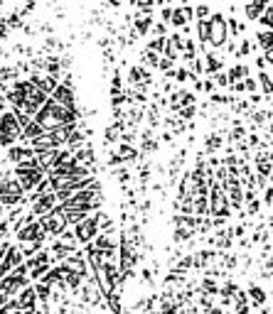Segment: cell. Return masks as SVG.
I'll list each match as a JSON object with an SVG mask.
<instances>
[{"mask_svg": "<svg viewBox=\"0 0 273 314\" xmlns=\"http://www.w3.org/2000/svg\"><path fill=\"white\" fill-rule=\"evenodd\" d=\"M40 224H42V229H44L47 236H54V238H60L62 233L69 229V221H66V216L62 214L60 204H57V209H54L52 214L42 216V219H40Z\"/></svg>", "mask_w": 273, "mask_h": 314, "instance_id": "7", "label": "cell"}, {"mask_svg": "<svg viewBox=\"0 0 273 314\" xmlns=\"http://www.w3.org/2000/svg\"><path fill=\"white\" fill-rule=\"evenodd\" d=\"M34 157V150L28 147V145H12V147H8V152H5V160L15 167V165H20V162H25V160H32Z\"/></svg>", "mask_w": 273, "mask_h": 314, "instance_id": "10", "label": "cell"}, {"mask_svg": "<svg viewBox=\"0 0 273 314\" xmlns=\"http://www.w3.org/2000/svg\"><path fill=\"white\" fill-rule=\"evenodd\" d=\"M271 310H273V305H271Z\"/></svg>", "mask_w": 273, "mask_h": 314, "instance_id": "45", "label": "cell"}, {"mask_svg": "<svg viewBox=\"0 0 273 314\" xmlns=\"http://www.w3.org/2000/svg\"><path fill=\"white\" fill-rule=\"evenodd\" d=\"M244 86H246L248 93H256V81L254 79H244Z\"/></svg>", "mask_w": 273, "mask_h": 314, "instance_id": "33", "label": "cell"}, {"mask_svg": "<svg viewBox=\"0 0 273 314\" xmlns=\"http://www.w3.org/2000/svg\"><path fill=\"white\" fill-rule=\"evenodd\" d=\"M214 84L216 86H232V79H229V74L216 71V74H214Z\"/></svg>", "mask_w": 273, "mask_h": 314, "instance_id": "24", "label": "cell"}, {"mask_svg": "<svg viewBox=\"0 0 273 314\" xmlns=\"http://www.w3.org/2000/svg\"><path fill=\"white\" fill-rule=\"evenodd\" d=\"M158 2H165V0H158Z\"/></svg>", "mask_w": 273, "mask_h": 314, "instance_id": "44", "label": "cell"}, {"mask_svg": "<svg viewBox=\"0 0 273 314\" xmlns=\"http://www.w3.org/2000/svg\"><path fill=\"white\" fill-rule=\"evenodd\" d=\"M52 98L60 103V106H76V101H74V91H72V86H64L60 84L54 88V93H52Z\"/></svg>", "mask_w": 273, "mask_h": 314, "instance_id": "14", "label": "cell"}, {"mask_svg": "<svg viewBox=\"0 0 273 314\" xmlns=\"http://www.w3.org/2000/svg\"><path fill=\"white\" fill-rule=\"evenodd\" d=\"M0 219H5V206L0 204Z\"/></svg>", "mask_w": 273, "mask_h": 314, "instance_id": "41", "label": "cell"}, {"mask_svg": "<svg viewBox=\"0 0 273 314\" xmlns=\"http://www.w3.org/2000/svg\"><path fill=\"white\" fill-rule=\"evenodd\" d=\"M212 103L224 106V103H232V98H229V96H224V93H212Z\"/></svg>", "mask_w": 273, "mask_h": 314, "instance_id": "29", "label": "cell"}, {"mask_svg": "<svg viewBox=\"0 0 273 314\" xmlns=\"http://www.w3.org/2000/svg\"><path fill=\"white\" fill-rule=\"evenodd\" d=\"M18 74H20V69H18V66H2V69H0V84L18 79Z\"/></svg>", "mask_w": 273, "mask_h": 314, "instance_id": "18", "label": "cell"}, {"mask_svg": "<svg viewBox=\"0 0 273 314\" xmlns=\"http://www.w3.org/2000/svg\"><path fill=\"white\" fill-rule=\"evenodd\" d=\"M248 52H251V42H244V44H242V49H239L236 54H239V57H246Z\"/></svg>", "mask_w": 273, "mask_h": 314, "instance_id": "36", "label": "cell"}, {"mask_svg": "<svg viewBox=\"0 0 273 314\" xmlns=\"http://www.w3.org/2000/svg\"><path fill=\"white\" fill-rule=\"evenodd\" d=\"M74 233H76V238H79V243H82V246L94 243V241H96V236L101 233V216H98V211H96V214H91V216H86L82 224H76V226H74Z\"/></svg>", "mask_w": 273, "mask_h": 314, "instance_id": "4", "label": "cell"}, {"mask_svg": "<svg viewBox=\"0 0 273 314\" xmlns=\"http://www.w3.org/2000/svg\"><path fill=\"white\" fill-rule=\"evenodd\" d=\"M229 79H232V84H234V81H244V79H248V66H244V64L232 66V69H229Z\"/></svg>", "mask_w": 273, "mask_h": 314, "instance_id": "17", "label": "cell"}, {"mask_svg": "<svg viewBox=\"0 0 273 314\" xmlns=\"http://www.w3.org/2000/svg\"><path fill=\"white\" fill-rule=\"evenodd\" d=\"M204 69L210 71V74H216V71H222V59L214 57L212 52L207 54V64H204Z\"/></svg>", "mask_w": 273, "mask_h": 314, "instance_id": "21", "label": "cell"}, {"mask_svg": "<svg viewBox=\"0 0 273 314\" xmlns=\"http://www.w3.org/2000/svg\"><path fill=\"white\" fill-rule=\"evenodd\" d=\"M261 22H264L266 27H273V7H266V12L261 15Z\"/></svg>", "mask_w": 273, "mask_h": 314, "instance_id": "27", "label": "cell"}, {"mask_svg": "<svg viewBox=\"0 0 273 314\" xmlns=\"http://www.w3.org/2000/svg\"><path fill=\"white\" fill-rule=\"evenodd\" d=\"M25 199H28V192H25V187L20 184L18 177H10V179L0 187V204H2L5 209L20 206V204H25Z\"/></svg>", "mask_w": 273, "mask_h": 314, "instance_id": "3", "label": "cell"}, {"mask_svg": "<svg viewBox=\"0 0 273 314\" xmlns=\"http://www.w3.org/2000/svg\"><path fill=\"white\" fill-rule=\"evenodd\" d=\"M261 7H264V5H258V2H251V5L246 7V15H248L251 20H254V17H261Z\"/></svg>", "mask_w": 273, "mask_h": 314, "instance_id": "25", "label": "cell"}, {"mask_svg": "<svg viewBox=\"0 0 273 314\" xmlns=\"http://www.w3.org/2000/svg\"><path fill=\"white\" fill-rule=\"evenodd\" d=\"M246 292H248V302H251L254 310H261V307L266 305V290L261 285H248Z\"/></svg>", "mask_w": 273, "mask_h": 314, "instance_id": "15", "label": "cell"}, {"mask_svg": "<svg viewBox=\"0 0 273 314\" xmlns=\"http://www.w3.org/2000/svg\"><path fill=\"white\" fill-rule=\"evenodd\" d=\"M210 216H219V219L232 216V204L226 199L224 187L216 179H210Z\"/></svg>", "mask_w": 273, "mask_h": 314, "instance_id": "2", "label": "cell"}, {"mask_svg": "<svg viewBox=\"0 0 273 314\" xmlns=\"http://www.w3.org/2000/svg\"><path fill=\"white\" fill-rule=\"evenodd\" d=\"M256 39H258V44H261L266 52L273 47V32H271V29H264V32H258V34H256Z\"/></svg>", "mask_w": 273, "mask_h": 314, "instance_id": "19", "label": "cell"}, {"mask_svg": "<svg viewBox=\"0 0 273 314\" xmlns=\"http://www.w3.org/2000/svg\"><path fill=\"white\" fill-rule=\"evenodd\" d=\"M266 59H268V64H271V66H273V47H271V49H268V52H266Z\"/></svg>", "mask_w": 273, "mask_h": 314, "instance_id": "40", "label": "cell"}, {"mask_svg": "<svg viewBox=\"0 0 273 314\" xmlns=\"http://www.w3.org/2000/svg\"><path fill=\"white\" fill-rule=\"evenodd\" d=\"M2 160H5V157H2V155H0V165H2Z\"/></svg>", "mask_w": 273, "mask_h": 314, "instance_id": "42", "label": "cell"}, {"mask_svg": "<svg viewBox=\"0 0 273 314\" xmlns=\"http://www.w3.org/2000/svg\"><path fill=\"white\" fill-rule=\"evenodd\" d=\"M30 81H32L34 86H37L40 91H44L47 96H52V93H54V88L60 86L54 76H50V74H44V76H42V74H37V71H34V74L30 76Z\"/></svg>", "mask_w": 273, "mask_h": 314, "instance_id": "12", "label": "cell"}, {"mask_svg": "<svg viewBox=\"0 0 273 314\" xmlns=\"http://www.w3.org/2000/svg\"><path fill=\"white\" fill-rule=\"evenodd\" d=\"M219 290H222V285L214 280V278H202V283H200V292L202 295H210V297H214V295H219Z\"/></svg>", "mask_w": 273, "mask_h": 314, "instance_id": "16", "label": "cell"}, {"mask_svg": "<svg viewBox=\"0 0 273 314\" xmlns=\"http://www.w3.org/2000/svg\"><path fill=\"white\" fill-rule=\"evenodd\" d=\"M18 307H20L22 314L32 312V310L37 307V292H34V285H28L20 295H18Z\"/></svg>", "mask_w": 273, "mask_h": 314, "instance_id": "11", "label": "cell"}, {"mask_svg": "<svg viewBox=\"0 0 273 314\" xmlns=\"http://www.w3.org/2000/svg\"><path fill=\"white\" fill-rule=\"evenodd\" d=\"M10 300H12V297H10V295H8V292H5V290L0 287V310H2V307H5V305H8Z\"/></svg>", "mask_w": 273, "mask_h": 314, "instance_id": "32", "label": "cell"}, {"mask_svg": "<svg viewBox=\"0 0 273 314\" xmlns=\"http://www.w3.org/2000/svg\"><path fill=\"white\" fill-rule=\"evenodd\" d=\"M256 312H258V314H273V310H271V307H266V305H264V307H261V310H256Z\"/></svg>", "mask_w": 273, "mask_h": 314, "instance_id": "39", "label": "cell"}, {"mask_svg": "<svg viewBox=\"0 0 273 314\" xmlns=\"http://www.w3.org/2000/svg\"><path fill=\"white\" fill-rule=\"evenodd\" d=\"M258 84H261V88H264V93H266V96H273V79L266 74V71H261V74H258Z\"/></svg>", "mask_w": 273, "mask_h": 314, "instance_id": "20", "label": "cell"}, {"mask_svg": "<svg viewBox=\"0 0 273 314\" xmlns=\"http://www.w3.org/2000/svg\"><path fill=\"white\" fill-rule=\"evenodd\" d=\"M232 314H234V312H232Z\"/></svg>", "mask_w": 273, "mask_h": 314, "instance_id": "46", "label": "cell"}, {"mask_svg": "<svg viewBox=\"0 0 273 314\" xmlns=\"http://www.w3.org/2000/svg\"><path fill=\"white\" fill-rule=\"evenodd\" d=\"M226 32H229V25L224 22V17L214 15L212 20H210V42H212L214 47H222L226 42Z\"/></svg>", "mask_w": 273, "mask_h": 314, "instance_id": "9", "label": "cell"}, {"mask_svg": "<svg viewBox=\"0 0 273 314\" xmlns=\"http://www.w3.org/2000/svg\"><path fill=\"white\" fill-rule=\"evenodd\" d=\"M194 113H197V111H194V106H184L182 111H178V115H180L182 120H190V118H192Z\"/></svg>", "mask_w": 273, "mask_h": 314, "instance_id": "28", "label": "cell"}, {"mask_svg": "<svg viewBox=\"0 0 273 314\" xmlns=\"http://www.w3.org/2000/svg\"><path fill=\"white\" fill-rule=\"evenodd\" d=\"M25 204H30V211L37 216V219H42V216H47V214H52L54 209H57V194L54 192H50V194H42V197H34V194H28V199Z\"/></svg>", "mask_w": 273, "mask_h": 314, "instance_id": "6", "label": "cell"}, {"mask_svg": "<svg viewBox=\"0 0 273 314\" xmlns=\"http://www.w3.org/2000/svg\"><path fill=\"white\" fill-rule=\"evenodd\" d=\"M207 15H210V7H207V5H200V7H197V17H202V20H204Z\"/></svg>", "mask_w": 273, "mask_h": 314, "instance_id": "35", "label": "cell"}, {"mask_svg": "<svg viewBox=\"0 0 273 314\" xmlns=\"http://www.w3.org/2000/svg\"><path fill=\"white\" fill-rule=\"evenodd\" d=\"M197 37L202 42H210V20H200L197 22Z\"/></svg>", "mask_w": 273, "mask_h": 314, "instance_id": "23", "label": "cell"}, {"mask_svg": "<svg viewBox=\"0 0 273 314\" xmlns=\"http://www.w3.org/2000/svg\"><path fill=\"white\" fill-rule=\"evenodd\" d=\"M148 27H150V20H148V17H138V20H136V29H138V34H146Z\"/></svg>", "mask_w": 273, "mask_h": 314, "instance_id": "26", "label": "cell"}, {"mask_svg": "<svg viewBox=\"0 0 273 314\" xmlns=\"http://www.w3.org/2000/svg\"><path fill=\"white\" fill-rule=\"evenodd\" d=\"M244 236H246V226H244V224L234 226V238H236V241H242Z\"/></svg>", "mask_w": 273, "mask_h": 314, "instance_id": "31", "label": "cell"}, {"mask_svg": "<svg viewBox=\"0 0 273 314\" xmlns=\"http://www.w3.org/2000/svg\"><path fill=\"white\" fill-rule=\"evenodd\" d=\"M244 211H246V216H258V211H261V201L258 199H251V201H246L244 204Z\"/></svg>", "mask_w": 273, "mask_h": 314, "instance_id": "22", "label": "cell"}, {"mask_svg": "<svg viewBox=\"0 0 273 314\" xmlns=\"http://www.w3.org/2000/svg\"><path fill=\"white\" fill-rule=\"evenodd\" d=\"M202 91H207V93H214V81H204Z\"/></svg>", "mask_w": 273, "mask_h": 314, "instance_id": "37", "label": "cell"}, {"mask_svg": "<svg viewBox=\"0 0 273 314\" xmlns=\"http://www.w3.org/2000/svg\"><path fill=\"white\" fill-rule=\"evenodd\" d=\"M271 177H273V167H271Z\"/></svg>", "mask_w": 273, "mask_h": 314, "instance_id": "43", "label": "cell"}, {"mask_svg": "<svg viewBox=\"0 0 273 314\" xmlns=\"http://www.w3.org/2000/svg\"><path fill=\"white\" fill-rule=\"evenodd\" d=\"M52 314H54V312H52Z\"/></svg>", "mask_w": 273, "mask_h": 314, "instance_id": "47", "label": "cell"}, {"mask_svg": "<svg viewBox=\"0 0 273 314\" xmlns=\"http://www.w3.org/2000/svg\"><path fill=\"white\" fill-rule=\"evenodd\" d=\"M25 265H28V270H30V280L32 283H40L47 273H50V268L54 265V260L50 256V251H40L37 256H32L25 260Z\"/></svg>", "mask_w": 273, "mask_h": 314, "instance_id": "5", "label": "cell"}, {"mask_svg": "<svg viewBox=\"0 0 273 314\" xmlns=\"http://www.w3.org/2000/svg\"><path fill=\"white\" fill-rule=\"evenodd\" d=\"M15 238H18L20 246H25V243H34V241H47V233H44L40 219H37V221H32L28 226H22V229L15 233Z\"/></svg>", "mask_w": 273, "mask_h": 314, "instance_id": "8", "label": "cell"}, {"mask_svg": "<svg viewBox=\"0 0 273 314\" xmlns=\"http://www.w3.org/2000/svg\"><path fill=\"white\" fill-rule=\"evenodd\" d=\"M123 287H114L108 295H106V307H108V312L111 314H123Z\"/></svg>", "mask_w": 273, "mask_h": 314, "instance_id": "13", "label": "cell"}, {"mask_svg": "<svg viewBox=\"0 0 273 314\" xmlns=\"http://www.w3.org/2000/svg\"><path fill=\"white\" fill-rule=\"evenodd\" d=\"M12 172H15V177L20 179V184L25 187V192H30V194L40 187V182L47 177V172L37 165L34 157H32V160H25V162H20V165H15Z\"/></svg>", "mask_w": 273, "mask_h": 314, "instance_id": "1", "label": "cell"}, {"mask_svg": "<svg viewBox=\"0 0 273 314\" xmlns=\"http://www.w3.org/2000/svg\"><path fill=\"white\" fill-rule=\"evenodd\" d=\"M264 204H266V206H273V187L271 184L264 189Z\"/></svg>", "mask_w": 273, "mask_h": 314, "instance_id": "30", "label": "cell"}, {"mask_svg": "<svg viewBox=\"0 0 273 314\" xmlns=\"http://www.w3.org/2000/svg\"><path fill=\"white\" fill-rule=\"evenodd\" d=\"M152 32H155L158 37H162V34H165V25H155V27H152Z\"/></svg>", "mask_w": 273, "mask_h": 314, "instance_id": "38", "label": "cell"}, {"mask_svg": "<svg viewBox=\"0 0 273 314\" xmlns=\"http://www.w3.org/2000/svg\"><path fill=\"white\" fill-rule=\"evenodd\" d=\"M8 32H10L8 22H5V20H0V39H5V37H8Z\"/></svg>", "mask_w": 273, "mask_h": 314, "instance_id": "34", "label": "cell"}]
</instances>
